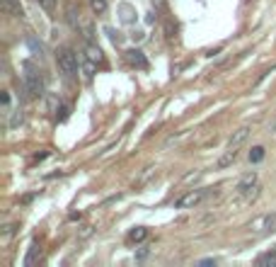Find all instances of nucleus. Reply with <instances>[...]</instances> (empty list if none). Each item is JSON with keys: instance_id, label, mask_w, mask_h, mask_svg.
Listing matches in <instances>:
<instances>
[{"instance_id": "obj_10", "label": "nucleus", "mask_w": 276, "mask_h": 267, "mask_svg": "<svg viewBox=\"0 0 276 267\" xmlns=\"http://www.w3.org/2000/svg\"><path fill=\"white\" fill-rule=\"evenodd\" d=\"M2 10H5L7 15H12V17H22V5H19V0H2Z\"/></svg>"}, {"instance_id": "obj_3", "label": "nucleus", "mask_w": 276, "mask_h": 267, "mask_svg": "<svg viewBox=\"0 0 276 267\" xmlns=\"http://www.w3.org/2000/svg\"><path fill=\"white\" fill-rule=\"evenodd\" d=\"M250 229L257 231V233H269V231H276V211H274V214H264V216L255 219V221L250 224Z\"/></svg>"}, {"instance_id": "obj_22", "label": "nucleus", "mask_w": 276, "mask_h": 267, "mask_svg": "<svg viewBox=\"0 0 276 267\" xmlns=\"http://www.w3.org/2000/svg\"><path fill=\"white\" fill-rule=\"evenodd\" d=\"M199 177H201V172H189V175H184V182H194Z\"/></svg>"}, {"instance_id": "obj_1", "label": "nucleus", "mask_w": 276, "mask_h": 267, "mask_svg": "<svg viewBox=\"0 0 276 267\" xmlns=\"http://www.w3.org/2000/svg\"><path fill=\"white\" fill-rule=\"evenodd\" d=\"M24 88L29 97H41L44 95V80H41V73L32 63H24Z\"/></svg>"}, {"instance_id": "obj_20", "label": "nucleus", "mask_w": 276, "mask_h": 267, "mask_svg": "<svg viewBox=\"0 0 276 267\" xmlns=\"http://www.w3.org/2000/svg\"><path fill=\"white\" fill-rule=\"evenodd\" d=\"M37 2L41 5V7H44V10H49V12H51V10L56 7V0H37Z\"/></svg>"}, {"instance_id": "obj_15", "label": "nucleus", "mask_w": 276, "mask_h": 267, "mask_svg": "<svg viewBox=\"0 0 276 267\" xmlns=\"http://www.w3.org/2000/svg\"><path fill=\"white\" fill-rule=\"evenodd\" d=\"M264 146H255V148H252V151H250V160H252V163H262V160H264Z\"/></svg>"}, {"instance_id": "obj_24", "label": "nucleus", "mask_w": 276, "mask_h": 267, "mask_svg": "<svg viewBox=\"0 0 276 267\" xmlns=\"http://www.w3.org/2000/svg\"><path fill=\"white\" fill-rule=\"evenodd\" d=\"M29 46H32V49L37 51V56H39V54H41V44H37L34 39H29Z\"/></svg>"}, {"instance_id": "obj_23", "label": "nucleus", "mask_w": 276, "mask_h": 267, "mask_svg": "<svg viewBox=\"0 0 276 267\" xmlns=\"http://www.w3.org/2000/svg\"><path fill=\"white\" fill-rule=\"evenodd\" d=\"M153 172H155V170H153V168H146V170H143V175L138 177V182H146V180H148V177H150V175H153Z\"/></svg>"}, {"instance_id": "obj_25", "label": "nucleus", "mask_w": 276, "mask_h": 267, "mask_svg": "<svg viewBox=\"0 0 276 267\" xmlns=\"http://www.w3.org/2000/svg\"><path fill=\"white\" fill-rule=\"evenodd\" d=\"M12 233H15V226H5V229H2V236H5V238L12 236Z\"/></svg>"}, {"instance_id": "obj_11", "label": "nucleus", "mask_w": 276, "mask_h": 267, "mask_svg": "<svg viewBox=\"0 0 276 267\" xmlns=\"http://www.w3.org/2000/svg\"><path fill=\"white\" fill-rule=\"evenodd\" d=\"M119 12H121V22H126V24H133V22H136V10L131 7L129 2H121V5H119Z\"/></svg>"}, {"instance_id": "obj_17", "label": "nucleus", "mask_w": 276, "mask_h": 267, "mask_svg": "<svg viewBox=\"0 0 276 267\" xmlns=\"http://www.w3.org/2000/svg\"><path fill=\"white\" fill-rule=\"evenodd\" d=\"M90 5H92V10H94V12H99V15L107 10V0H90Z\"/></svg>"}, {"instance_id": "obj_7", "label": "nucleus", "mask_w": 276, "mask_h": 267, "mask_svg": "<svg viewBox=\"0 0 276 267\" xmlns=\"http://www.w3.org/2000/svg\"><path fill=\"white\" fill-rule=\"evenodd\" d=\"M126 61H129L131 66H136V68H148V61L141 49H129L126 51Z\"/></svg>"}, {"instance_id": "obj_27", "label": "nucleus", "mask_w": 276, "mask_h": 267, "mask_svg": "<svg viewBox=\"0 0 276 267\" xmlns=\"http://www.w3.org/2000/svg\"><path fill=\"white\" fill-rule=\"evenodd\" d=\"M269 132H276V117L272 119V124H269Z\"/></svg>"}, {"instance_id": "obj_16", "label": "nucleus", "mask_w": 276, "mask_h": 267, "mask_svg": "<svg viewBox=\"0 0 276 267\" xmlns=\"http://www.w3.org/2000/svg\"><path fill=\"white\" fill-rule=\"evenodd\" d=\"M257 265H274L276 267V250H272V253H264V255L257 260Z\"/></svg>"}, {"instance_id": "obj_21", "label": "nucleus", "mask_w": 276, "mask_h": 267, "mask_svg": "<svg viewBox=\"0 0 276 267\" xmlns=\"http://www.w3.org/2000/svg\"><path fill=\"white\" fill-rule=\"evenodd\" d=\"M92 231H94L92 226H83V229L78 231V238H90V236H92Z\"/></svg>"}, {"instance_id": "obj_6", "label": "nucleus", "mask_w": 276, "mask_h": 267, "mask_svg": "<svg viewBox=\"0 0 276 267\" xmlns=\"http://www.w3.org/2000/svg\"><path fill=\"white\" fill-rule=\"evenodd\" d=\"M247 136H250V127H240L238 132L230 134V138H228V148H240V146L247 141Z\"/></svg>"}, {"instance_id": "obj_5", "label": "nucleus", "mask_w": 276, "mask_h": 267, "mask_svg": "<svg viewBox=\"0 0 276 267\" xmlns=\"http://www.w3.org/2000/svg\"><path fill=\"white\" fill-rule=\"evenodd\" d=\"M75 29H80V34L85 41H92L94 39V24H92V19L88 15H78V27Z\"/></svg>"}, {"instance_id": "obj_9", "label": "nucleus", "mask_w": 276, "mask_h": 267, "mask_svg": "<svg viewBox=\"0 0 276 267\" xmlns=\"http://www.w3.org/2000/svg\"><path fill=\"white\" fill-rule=\"evenodd\" d=\"M85 58L92 61V63H102V61H104V54H102L99 46H94L92 41H88V46H85Z\"/></svg>"}, {"instance_id": "obj_14", "label": "nucleus", "mask_w": 276, "mask_h": 267, "mask_svg": "<svg viewBox=\"0 0 276 267\" xmlns=\"http://www.w3.org/2000/svg\"><path fill=\"white\" fill-rule=\"evenodd\" d=\"M146 236H148V229H146V226H138V229H133L129 233V241H133V243H141Z\"/></svg>"}, {"instance_id": "obj_26", "label": "nucleus", "mask_w": 276, "mask_h": 267, "mask_svg": "<svg viewBox=\"0 0 276 267\" xmlns=\"http://www.w3.org/2000/svg\"><path fill=\"white\" fill-rule=\"evenodd\" d=\"M199 265H216V260H211V258H206V260H199Z\"/></svg>"}, {"instance_id": "obj_13", "label": "nucleus", "mask_w": 276, "mask_h": 267, "mask_svg": "<svg viewBox=\"0 0 276 267\" xmlns=\"http://www.w3.org/2000/svg\"><path fill=\"white\" fill-rule=\"evenodd\" d=\"M39 255H41L39 246H37V243H32V246H29V253H27V258H24V267H32V265H34Z\"/></svg>"}, {"instance_id": "obj_8", "label": "nucleus", "mask_w": 276, "mask_h": 267, "mask_svg": "<svg viewBox=\"0 0 276 267\" xmlns=\"http://www.w3.org/2000/svg\"><path fill=\"white\" fill-rule=\"evenodd\" d=\"M255 185H257V172L252 170V172H247V175L238 182V192L240 194H247L250 190H255Z\"/></svg>"}, {"instance_id": "obj_4", "label": "nucleus", "mask_w": 276, "mask_h": 267, "mask_svg": "<svg viewBox=\"0 0 276 267\" xmlns=\"http://www.w3.org/2000/svg\"><path fill=\"white\" fill-rule=\"evenodd\" d=\"M201 199H203L201 190H191V192H186V194H182V197L175 202V207H177V209H189V207H196Z\"/></svg>"}, {"instance_id": "obj_19", "label": "nucleus", "mask_w": 276, "mask_h": 267, "mask_svg": "<svg viewBox=\"0 0 276 267\" xmlns=\"http://www.w3.org/2000/svg\"><path fill=\"white\" fill-rule=\"evenodd\" d=\"M19 124H22V112H15V115H12V119H10V122H7V127H10V129H15V127H19Z\"/></svg>"}, {"instance_id": "obj_2", "label": "nucleus", "mask_w": 276, "mask_h": 267, "mask_svg": "<svg viewBox=\"0 0 276 267\" xmlns=\"http://www.w3.org/2000/svg\"><path fill=\"white\" fill-rule=\"evenodd\" d=\"M58 68H61L66 76H75V73H78V54H75L73 49L58 51Z\"/></svg>"}, {"instance_id": "obj_18", "label": "nucleus", "mask_w": 276, "mask_h": 267, "mask_svg": "<svg viewBox=\"0 0 276 267\" xmlns=\"http://www.w3.org/2000/svg\"><path fill=\"white\" fill-rule=\"evenodd\" d=\"M165 34H167L170 41H175V39H177V27H175L172 22H167V24H165Z\"/></svg>"}, {"instance_id": "obj_12", "label": "nucleus", "mask_w": 276, "mask_h": 267, "mask_svg": "<svg viewBox=\"0 0 276 267\" xmlns=\"http://www.w3.org/2000/svg\"><path fill=\"white\" fill-rule=\"evenodd\" d=\"M235 158H238V148H228V151L218 158V168H228V165H233V163H235Z\"/></svg>"}]
</instances>
